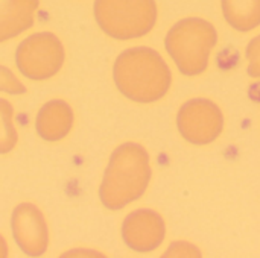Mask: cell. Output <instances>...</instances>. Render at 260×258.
<instances>
[{
	"label": "cell",
	"mask_w": 260,
	"mask_h": 258,
	"mask_svg": "<svg viewBox=\"0 0 260 258\" xmlns=\"http://www.w3.org/2000/svg\"><path fill=\"white\" fill-rule=\"evenodd\" d=\"M152 178L148 151L134 141L117 146L107 164L99 186V199L111 211L125 208L140 199Z\"/></svg>",
	"instance_id": "obj_1"
},
{
	"label": "cell",
	"mask_w": 260,
	"mask_h": 258,
	"mask_svg": "<svg viewBox=\"0 0 260 258\" xmlns=\"http://www.w3.org/2000/svg\"><path fill=\"white\" fill-rule=\"evenodd\" d=\"M113 79L126 99L145 105L163 99L172 85L168 62L157 50L143 46L126 49L116 58Z\"/></svg>",
	"instance_id": "obj_2"
},
{
	"label": "cell",
	"mask_w": 260,
	"mask_h": 258,
	"mask_svg": "<svg viewBox=\"0 0 260 258\" xmlns=\"http://www.w3.org/2000/svg\"><path fill=\"white\" fill-rule=\"evenodd\" d=\"M216 43V27L200 17L177 21L165 38L168 55L184 76H198L207 70Z\"/></svg>",
	"instance_id": "obj_3"
},
{
	"label": "cell",
	"mask_w": 260,
	"mask_h": 258,
	"mask_svg": "<svg viewBox=\"0 0 260 258\" xmlns=\"http://www.w3.org/2000/svg\"><path fill=\"white\" fill-rule=\"evenodd\" d=\"M158 17L155 0H96L94 18L114 40H136L149 33Z\"/></svg>",
	"instance_id": "obj_4"
},
{
	"label": "cell",
	"mask_w": 260,
	"mask_h": 258,
	"mask_svg": "<svg viewBox=\"0 0 260 258\" xmlns=\"http://www.w3.org/2000/svg\"><path fill=\"white\" fill-rule=\"evenodd\" d=\"M66 61L61 40L52 32H38L24 38L15 50L20 73L30 81H47L59 73Z\"/></svg>",
	"instance_id": "obj_5"
},
{
	"label": "cell",
	"mask_w": 260,
	"mask_h": 258,
	"mask_svg": "<svg viewBox=\"0 0 260 258\" xmlns=\"http://www.w3.org/2000/svg\"><path fill=\"white\" fill-rule=\"evenodd\" d=\"M177 128L181 137L190 144H210L224 131L222 109L210 99L193 97L178 109Z\"/></svg>",
	"instance_id": "obj_6"
},
{
	"label": "cell",
	"mask_w": 260,
	"mask_h": 258,
	"mask_svg": "<svg viewBox=\"0 0 260 258\" xmlns=\"http://www.w3.org/2000/svg\"><path fill=\"white\" fill-rule=\"evenodd\" d=\"M12 237L20 251L29 257H41L49 249L50 234L43 211L32 202L18 204L11 214Z\"/></svg>",
	"instance_id": "obj_7"
},
{
	"label": "cell",
	"mask_w": 260,
	"mask_h": 258,
	"mask_svg": "<svg viewBox=\"0 0 260 258\" xmlns=\"http://www.w3.org/2000/svg\"><path fill=\"white\" fill-rule=\"evenodd\" d=\"M122 239L125 245L140 254L160 248L166 237V224L161 214L151 208H140L129 213L122 222Z\"/></svg>",
	"instance_id": "obj_8"
},
{
	"label": "cell",
	"mask_w": 260,
	"mask_h": 258,
	"mask_svg": "<svg viewBox=\"0 0 260 258\" xmlns=\"http://www.w3.org/2000/svg\"><path fill=\"white\" fill-rule=\"evenodd\" d=\"M73 123L75 114L72 106L66 100L53 99L38 109L35 117V131L44 141L56 143L70 134Z\"/></svg>",
	"instance_id": "obj_9"
},
{
	"label": "cell",
	"mask_w": 260,
	"mask_h": 258,
	"mask_svg": "<svg viewBox=\"0 0 260 258\" xmlns=\"http://www.w3.org/2000/svg\"><path fill=\"white\" fill-rule=\"evenodd\" d=\"M40 0H6L0 5V43L32 27Z\"/></svg>",
	"instance_id": "obj_10"
},
{
	"label": "cell",
	"mask_w": 260,
	"mask_h": 258,
	"mask_svg": "<svg viewBox=\"0 0 260 258\" xmlns=\"http://www.w3.org/2000/svg\"><path fill=\"white\" fill-rule=\"evenodd\" d=\"M225 21L238 32H251L260 26V0H221Z\"/></svg>",
	"instance_id": "obj_11"
},
{
	"label": "cell",
	"mask_w": 260,
	"mask_h": 258,
	"mask_svg": "<svg viewBox=\"0 0 260 258\" xmlns=\"http://www.w3.org/2000/svg\"><path fill=\"white\" fill-rule=\"evenodd\" d=\"M18 141V132L14 122L12 105L0 99V155L9 154Z\"/></svg>",
	"instance_id": "obj_12"
},
{
	"label": "cell",
	"mask_w": 260,
	"mask_h": 258,
	"mask_svg": "<svg viewBox=\"0 0 260 258\" xmlns=\"http://www.w3.org/2000/svg\"><path fill=\"white\" fill-rule=\"evenodd\" d=\"M0 93H8V94L26 93V87L21 84V81L5 65H0Z\"/></svg>",
	"instance_id": "obj_13"
},
{
	"label": "cell",
	"mask_w": 260,
	"mask_h": 258,
	"mask_svg": "<svg viewBox=\"0 0 260 258\" xmlns=\"http://www.w3.org/2000/svg\"><path fill=\"white\" fill-rule=\"evenodd\" d=\"M245 56L248 62L247 73L251 78H260V33L248 43L245 49Z\"/></svg>",
	"instance_id": "obj_14"
},
{
	"label": "cell",
	"mask_w": 260,
	"mask_h": 258,
	"mask_svg": "<svg viewBox=\"0 0 260 258\" xmlns=\"http://www.w3.org/2000/svg\"><path fill=\"white\" fill-rule=\"evenodd\" d=\"M163 255L165 257H201V251L193 243H189L186 240H178L174 242Z\"/></svg>",
	"instance_id": "obj_15"
},
{
	"label": "cell",
	"mask_w": 260,
	"mask_h": 258,
	"mask_svg": "<svg viewBox=\"0 0 260 258\" xmlns=\"http://www.w3.org/2000/svg\"><path fill=\"white\" fill-rule=\"evenodd\" d=\"M8 254H9V248H8V243H6L5 237H3V236L0 234V258L8 257Z\"/></svg>",
	"instance_id": "obj_16"
}]
</instances>
